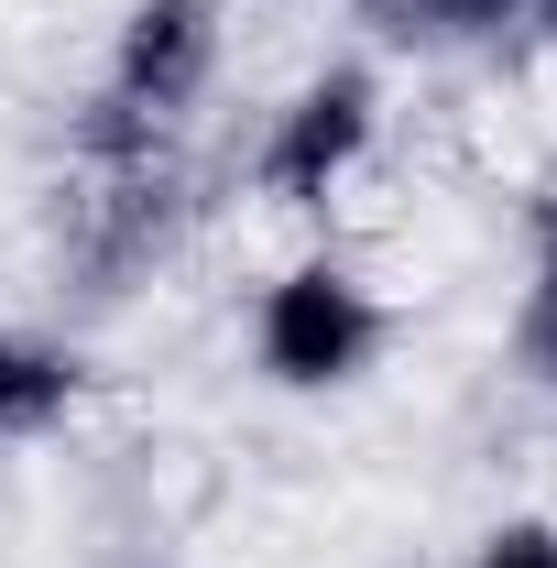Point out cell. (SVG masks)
Returning a JSON list of instances; mask_svg holds the SVG:
<instances>
[{"mask_svg": "<svg viewBox=\"0 0 557 568\" xmlns=\"http://www.w3.org/2000/svg\"><path fill=\"white\" fill-rule=\"evenodd\" d=\"M383 44H416V55H448V44H492L525 22V0H350Z\"/></svg>", "mask_w": 557, "mask_h": 568, "instance_id": "5", "label": "cell"}, {"mask_svg": "<svg viewBox=\"0 0 557 568\" xmlns=\"http://www.w3.org/2000/svg\"><path fill=\"white\" fill-rule=\"evenodd\" d=\"M77 405V361L55 339H22V328H0V437H33V426H55Z\"/></svg>", "mask_w": 557, "mask_h": 568, "instance_id": "6", "label": "cell"}, {"mask_svg": "<svg viewBox=\"0 0 557 568\" xmlns=\"http://www.w3.org/2000/svg\"><path fill=\"white\" fill-rule=\"evenodd\" d=\"M372 132H383V88H372V67H317L274 110V132H263V164H252V175H263L274 209H317L350 164L372 153Z\"/></svg>", "mask_w": 557, "mask_h": 568, "instance_id": "2", "label": "cell"}, {"mask_svg": "<svg viewBox=\"0 0 557 568\" xmlns=\"http://www.w3.org/2000/svg\"><path fill=\"white\" fill-rule=\"evenodd\" d=\"M67 241H77V274L88 284H132L175 241V164H164V142L88 164V197L67 209Z\"/></svg>", "mask_w": 557, "mask_h": 568, "instance_id": "3", "label": "cell"}, {"mask_svg": "<svg viewBox=\"0 0 557 568\" xmlns=\"http://www.w3.org/2000/svg\"><path fill=\"white\" fill-rule=\"evenodd\" d=\"M383 339H394V317H383V295L350 274V263H295L252 306V361L274 372L284 394H340V383H361L383 361Z\"/></svg>", "mask_w": 557, "mask_h": 568, "instance_id": "1", "label": "cell"}, {"mask_svg": "<svg viewBox=\"0 0 557 568\" xmlns=\"http://www.w3.org/2000/svg\"><path fill=\"white\" fill-rule=\"evenodd\" d=\"M219 67V0H132V22H121V44H110V110H132V121H175Z\"/></svg>", "mask_w": 557, "mask_h": 568, "instance_id": "4", "label": "cell"}, {"mask_svg": "<svg viewBox=\"0 0 557 568\" xmlns=\"http://www.w3.org/2000/svg\"><path fill=\"white\" fill-rule=\"evenodd\" d=\"M525 22H536V33H557V0H525Z\"/></svg>", "mask_w": 557, "mask_h": 568, "instance_id": "9", "label": "cell"}, {"mask_svg": "<svg viewBox=\"0 0 557 568\" xmlns=\"http://www.w3.org/2000/svg\"><path fill=\"white\" fill-rule=\"evenodd\" d=\"M470 568H557V525L547 514H514V525H492L482 536V558Z\"/></svg>", "mask_w": 557, "mask_h": 568, "instance_id": "7", "label": "cell"}, {"mask_svg": "<svg viewBox=\"0 0 557 568\" xmlns=\"http://www.w3.org/2000/svg\"><path fill=\"white\" fill-rule=\"evenodd\" d=\"M525 351L557 372V230H547V263H536V295H525Z\"/></svg>", "mask_w": 557, "mask_h": 568, "instance_id": "8", "label": "cell"}]
</instances>
